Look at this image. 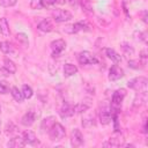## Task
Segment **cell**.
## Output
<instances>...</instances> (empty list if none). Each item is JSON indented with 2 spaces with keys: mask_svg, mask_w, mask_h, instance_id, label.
Returning <instances> with one entry per match:
<instances>
[{
  "mask_svg": "<svg viewBox=\"0 0 148 148\" xmlns=\"http://www.w3.org/2000/svg\"><path fill=\"white\" fill-rule=\"evenodd\" d=\"M49 135H50V140H51V141L57 142V141H60L61 139L65 138L66 131H65V128H64V126H62L61 124L54 123L53 126H52V127L50 128V131H49Z\"/></svg>",
  "mask_w": 148,
  "mask_h": 148,
  "instance_id": "cell-1",
  "label": "cell"
},
{
  "mask_svg": "<svg viewBox=\"0 0 148 148\" xmlns=\"http://www.w3.org/2000/svg\"><path fill=\"white\" fill-rule=\"evenodd\" d=\"M147 84H148V80L145 76L134 77L127 82V87L136 91H147Z\"/></svg>",
  "mask_w": 148,
  "mask_h": 148,
  "instance_id": "cell-2",
  "label": "cell"
},
{
  "mask_svg": "<svg viewBox=\"0 0 148 148\" xmlns=\"http://www.w3.org/2000/svg\"><path fill=\"white\" fill-rule=\"evenodd\" d=\"M126 96V90L120 88L118 90H116L113 94H112V98H111V110L113 112H117L118 109L120 108L123 101H124V97Z\"/></svg>",
  "mask_w": 148,
  "mask_h": 148,
  "instance_id": "cell-3",
  "label": "cell"
},
{
  "mask_svg": "<svg viewBox=\"0 0 148 148\" xmlns=\"http://www.w3.org/2000/svg\"><path fill=\"white\" fill-rule=\"evenodd\" d=\"M124 143H125L124 135L120 132L116 131L114 134L112 136H110L109 140L104 143V146L105 147H120V146H124Z\"/></svg>",
  "mask_w": 148,
  "mask_h": 148,
  "instance_id": "cell-4",
  "label": "cell"
},
{
  "mask_svg": "<svg viewBox=\"0 0 148 148\" xmlns=\"http://www.w3.org/2000/svg\"><path fill=\"white\" fill-rule=\"evenodd\" d=\"M52 16H53V20L56 22H59V23L67 22V21H69L73 17L72 13L68 12V10H66V9H56L52 13Z\"/></svg>",
  "mask_w": 148,
  "mask_h": 148,
  "instance_id": "cell-5",
  "label": "cell"
},
{
  "mask_svg": "<svg viewBox=\"0 0 148 148\" xmlns=\"http://www.w3.org/2000/svg\"><path fill=\"white\" fill-rule=\"evenodd\" d=\"M79 62L81 65H92V64H97V58L90 53L89 51H82L79 53Z\"/></svg>",
  "mask_w": 148,
  "mask_h": 148,
  "instance_id": "cell-6",
  "label": "cell"
},
{
  "mask_svg": "<svg viewBox=\"0 0 148 148\" xmlns=\"http://www.w3.org/2000/svg\"><path fill=\"white\" fill-rule=\"evenodd\" d=\"M88 30H89V27L84 22H77L72 25H67L64 29V31L67 34H76L79 31H88Z\"/></svg>",
  "mask_w": 148,
  "mask_h": 148,
  "instance_id": "cell-7",
  "label": "cell"
},
{
  "mask_svg": "<svg viewBox=\"0 0 148 148\" xmlns=\"http://www.w3.org/2000/svg\"><path fill=\"white\" fill-rule=\"evenodd\" d=\"M65 49H66V43L64 39H56L51 43V50L53 57H58Z\"/></svg>",
  "mask_w": 148,
  "mask_h": 148,
  "instance_id": "cell-8",
  "label": "cell"
},
{
  "mask_svg": "<svg viewBox=\"0 0 148 148\" xmlns=\"http://www.w3.org/2000/svg\"><path fill=\"white\" fill-rule=\"evenodd\" d=\"M112 118H113V113H112V110L111 108H104L101 110L99 112V121L102 125H108L112 121Z\"/></svg>",
  "mask_w": 148,
  "mask_h": 148,
  "instance_id": "cell-9",
  "label": "cell"
},
{
  "mask_svg": "<svg viewBox=\"0 0 148 148\" xmlns=\"http://www.w3.org/2000/svg\"><path fill=\"white\" fill-rule=\"evenodd\" d=\"M124 76V69L118 65H112L109 71V80L117 81Z\"/></svg>",
  "mask_w": 148,
  "mask_h": 148,
  "instance_id": "cell-10",
  "label": "cell"
},
{
  "mask_svg": "<svg viewBox=\"0 0 148 148\" xmlns=\"http://www.w3.org/2000/svg\"><path fill=\"white\" fill-rule=\"evenodd\" d=\"M71 143L73 147H80L83 145V135L80 130L74 128L72 131V136H71Z\"/></svg>",
  "mask_w": 148,
  "mask_h": 148,
  "instance_id": "cell-11",
  "label": "cell"
},
{
  "mask_svg": "<svg viewBox=\"0 0 148 148\" xmlns=\"http://www.w3.org/2000/svg\"><path fill=\"white\" fill-rule=\"evenodd\" d=\"M36 120V113L34 111H28L22 118H21V124L23 126H31Z\"/></svg>",
  "mask_w": 148,
  "mask_h": 148,
  "instance_id": "cell-12",
  "label": "cell"
},
{
  "mask_svg": "<svg viewBox=\"0 0 148 148\" xmlns=\"http://www.w3.org/2000/svg\"><path fill=\"white\" fill-rule=\"evenodd\" d=\"M59 113H60V116H61L62 118H68V117L74 116V113H75L74 105H71V104H67V103H66V104H64V105H62V108L60 109Z\"/></svg>",
  "mask_w": 148,
  "mask_h": 148,
  "instance_id": "cell-13",
  "label": "cell"
},
{
  "mask_svg": "<svg viewBox=\"0 0 148 148\" xmlns=\"http://www.w3.org/2000/svg\"><path fill=\"white\" fill-rule=\"evenodd\" d=\"M8 147H12V148H22L25 146V141L23 140L22 136H14L9 140V142L7 143Z\"/></svg>",
  "mask_w": 148,
  "mask_h": 148,
  "instance_id": "cell-14",
  "label": "cell"
},
{
  "mask_svg": "<svg viewBox=\"0 0 148 148\" xmlns=\"http://www.w3.org/2000/svg\"><path fill=\"white\" fill-rule=\"evenodd\" d=\"M37 29L40 30V31H43V32H50V31L53 30V24H52V22L50 20L45 18V20H43V21H40L38 23Z\"/></svg>",
  "mask_w": 148,
  "mask_h": 148,
  "instance_id": "cell-15",
  "label": "cell"
},
{
  "mask_svg": "<svg viewBox=\"0 0 148 148\" xmlns=\"http://www.w3.org/2000/svg\"><path fill=\"white\" fill-rule=\"evenodd\" d=\"M147 91H138L135 98H134V102H133V106L134 108H140L147 99Z\"/></svg>",
  "mask_w": 148,
  "mask_h": 148,
  "instance_id": "cell-16",
  "label": "cell"
},
{
  "mask_svg": "<svg viewBox=\"0 0 148 148\" xmlns=\"http://www.w3.org/2000/svg\"><path fill=\"white\" fill-rule=\"evenodd\" d=\"M22 138H23V140L25 141V143H28V145H35V143H36V141H37L36 134H35L32 131H30V130H28V131L23 132Z\"/></svg>",
  "mask_w": 148,
  "mask_h": 148,
  "instance_id": "cell-17",
  "label": "cell"
},
{
  "mask_svg": "<svg viewBox=\"0 0 148 148\" xmlns=\"http://www.w3.org/2000/svg\"><path fill=\"white\" fill-rule=\"evenodd\" d=\"M0 34L3 37H8L9 34H10L9 24H8V21H7L6 17H1L0 18Z\"/></svg>",
  "mask_w": 148,
  "mask_h": 148,
  "instance_id": "cell-18",
  "label": "cell"
},
{
  "mask_svg": "<svg viewBox=\"0 0 148 148\" xmlns=\"http://www.w3.org/2000/svg\"><path fill=\"white\" fill-rule=\"evenodd\" d=\"M3 69H5L8 74H14V73L16 72V65L14 64L13 60L6 58V59L3 60Z\"/></svg>",
  "mask_w": 148,
  "mask_h": 148,
  "instance_id": "cell-19",
  "label": "cell"
},
{
  "mask_svg": "<svg viewBox=\"0 0 148 148\" xmlns=\"http://www.w3.org/2000/svg\"><path fill=\"white\" fill-rule=\"evenodd\" d=\"M56 123V118L53 116H50V117H46L45 119H43L42 121V125H40V128L43 131H50V128L53 126V124Z\"/></svg>",
  "mask_w": 148,
  "mask_h": 148,
  "instance_id": "cell-20",
  "label": "cell"
},
{
  "mask_svg": "<svg viewBox=\"0 0 148 148\" xmlns=\"http://www.w3.org/2000/svg\"><path fill=\"white\" fill-rule=\"evenodd\" d=\"M10 94H12L13 98H14L16 102H18V103H22V102H23L24 96H23V94H22V90H20L17 87H12Z\"/></svg>",
  "mask_w": 148,
  "mask_h": 148,
  "instance_id": "cell-21",
  "label": "cell"
},
{
  "mask_svg": "<svg viewBox=\"0 0 148 148\" xmlns=\"http://www.w3.org/2000/svg\"><path fill=\"white\" fill-rule=\"evenodd\" d=\"M105 53H106V56H108V58H110L113 62H116V64H118V62H120L121 61V57L113 50V49H106L105 50Z\"/></svg>",
  "mask_w": 148,
  "mask_h": 148,
  "instance_id": "cell-22",
  "label": "cell"
},
{
  "mask_svg": "<svg viewBox=\"0 0 148 148\" xmlns=\"http://www.w3.org/2000/svg\"><path fill=\"white\" fill-rule=\"evenodd\" d=\"M77 73V67L73 64H65L64 66V74L65 76H72Z\"/></svg>",
  "mask_w": 148,
  "mask_h": 148,
  "instance_id": "cell-23",
  "label": "cell"
},
{
  "mask_svg": "<svg viewBox=\"0 0 148 148\" xmlns=\"http://www.w3.org/2000/svg\"><path fill=\"white\" fill-rule=\"evenodd\" d=\"M145 61L140 60V59H132L128 60V67L133 68V69H142L145 67Z\"/></svg>",
  "mask_w": 148,
  "mask_h": 148,
  "instance_id": "cell-24",
  "label": "cell"
},
{
  "mask_svg": "<svg viewBox=\"0 0 148 148\" xmlns=\"http://www.w3.org/2000/svg\"><path fill=\"white\" fill-rule=\"evenodd\" d=\"M0 51L6 53V54H9V53L14 52V46L9 42H1L0 43Z\"/></svg>",
  "mask_w": 148,
  "mask_h": 148,
  "instance_id": "cell-25",
  "label": "cell"
},
{
  "mask_svg": "<svg viewBox=\"0 0 148 148\" xmlns=\"http://www.w3.org/2000/svg\"><path fill=\"white\" fill-rule=\"evenodd\" d=\"M82 126H83V127H86V128L95 126V117L90 114V116H88V117L83 118V119H82Z\"/></svg>",
  "mask_w": 148,
  "mask_h": 148,
  "instance_id": "cell-26",
  "label": "cell"
},
{
  "mask_svg": "<svg viewBox=\"0 0 148 148\" xmlns=\"http://www.w3.org/2000/svg\"><path fill=\"white\" fill-rule=\"evenodd\" d=\"M15 38H16V40L18 42V44H21V45H23V46H27L28 43H29V40H28V36H27L25 34H23V32H18V34H16Z\"/></svg>",
  "mask_w": 148,
  "mask_h": 148,
  "instance_id": "cell-27",
  "label": "cell"
},
{
  "mask_svg": "<svg viewBox=\"0 0 148 148\" xmlns=\"http://www.w3.org/2000/svg\"><path fill=\"white\" fill-rule=\"evenodd\" d=\"M89 108H90V104H86L84 102H82V103H79V104L74 105L75 113H83V112H86Z\"/></svg>",
  "mask_w": 148,
  "mask_h": 148,
  "instance_id": "cell-28",
  "label": "cell"
},
{
  "mask_svg": "<svg viewBox=\"0 0 148 148\" xmlns=\"http://www.w3.org/2000/svg\"><path fill=\"white\" fill-rule=\"evenodd\" d=\"M81 7L83 8V10L86 13H92V5L90 2V0H81Z\"/></svg>",
  "mask_w": 148,
  "mask_h": 148,
  "instance_id": "cell-29",
  "label": "cell"
},
{
  "mask_svg": "<svg viewBox=\"0 0 148 148\" xmlns=\"http://www.w3.org/2000/svg\"><path fill=\"white\" fill-rule=\"evenodd\" d=\"M22 94H23L24 98H31L32 95H34V91H32V89H31L30 86L24 84V86L22 87Z\"/></svg>",
  "mask_w": 148,
  "mask_h": 148,
  "instance_id": "cell-30",
  "label": "cell"
},
{
  "mask_svg": "<svg viewBox=\"0 0 148 148\" xmlns=\"http://www.w3.org/2000/svg\"><path fill=\"white\" fill-rule=\"evenodd\" d=\"M17 132V127L13 124V123H8L6 125V133L7 134H14Z\"/></svg>",
  "mask_w": 148,
  "mask_h": 148,
  "instance_id": "cell-31",
  "label": "cell"
},
{
  "mask_svg": "<svg viewBox=\"0 0 148 148\" xmlns=\"http://www.w3.org/2000/svg\"><path fill=\"white\" fill-rule=\"evenodd\" d=\"M121 49H123L124 53H125V54H127V56H132V54L134 53V50H133V47H131V46H130L128 44H126V43L121 44Z\"/></svg>",
  "mask_w": 148,
  "mask_h": 148,
  "instance_id": "cell-32",
  "label": "cell"
},
{
  "mask_svg": "<svg viewBox=\"0 0 148 148\" xmlns=\"http://www.w3.org/2000/svg\"><path fill=\"white\" fill-rule=\"evenodd\" d=\"M17 0H0V6L1 7H13L15 6Z\"/></svg>",
  "mask_w": 148,
  "mask_h": 148,
  "instance_id": "cell-33",
  "label": "cell"
},
{
  "mask_svg": "<svg viewBox=\"0 0 148 148\" xmlns=\"http://www.w3.org/2000/svg\"><path fill=\"white\" fill-rule=\"evenodd\" d=\"M30 6H31V8H32V9H40V8H43L40 0H31Z\"/></svg>",
  "mask_w": 148,
  "mask_h": 148,
  "instance_id": "cell-34",
  "label": "cell"
},
{
  "mask_svg": "<svg viewBox=\"0 0 148 148\" xmlns=\"http://www.w3.org/2000/svg\"><path fill=\"white\" fill-rule=\"evenodd\" d=\"M8 90H9V89H8L7 84H6L3 81L0 80V94H7Z\"/></svg>",
  "mask_w": 148,
  "mask_h": 148,
  "instance_id": "cell-35",
  "label": "cell"
},
{
  "mask_svg": "<svg viewBox=\"0 0 148 148\" xmlns=\"http://www.w3.org/2000/svg\"><path fill=\"white\" fill-rule=\"evenodd\" d=\"M40 2H42V6L46 7V8H49V7H51V6H53L56 3L54 0H40Z\"/></svg>",
  "mask_w": 148,
  "mask_h": 148,
  "instance_id": "cell-36",
  "label": "cell"
},
{
  "mask_svg": "<svg viewBox=\"0 0 148 148\" xmlns=\"http://www.w3.org/2000/svg\"><path fill=\"white\" fill-rule=\"evenodd\" d=\"M54 2L58 3V5H64L66 2V0H54Z\"/></svg>",
  "mask_w": 148,
  "mask_h": 148,
  "instance_id": "cell-37",
  "label": "cell"
},
{
  "mask_svg": "<svg viewBox=\"0 0 148 148\" xmlns=\"http://www.w3.org/2000/svg\"><path fill=\"white\" fill-rule=\"evenodd\" d=\"M146 58H147V56H146V51H142V52H141V59L146 60Z\"/></svg>",
  "mask_w": 148,
  "mask_h": 148,
  "instance_id": "cell-38",
  "label": "cell"
},
{
  "mask_svg": "<svg viewBox=\"0 0 148 148\" xmlns=\"http://www.w3.org/2000/svg\"><path fill=\"white\" fill-rule=\"evenodd\" d=\"M0 112H1V105H0Z\"/></svg>",
  "mask_w": 148,
  "mask_h": 148,
  "instance_id": "cell-39",
  "label": "cell"
}]
</instances>
